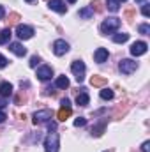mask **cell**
<instances>
[{
  "mask_svg": "<svg viewBox=\"0 0 150 152\" xmlns=\"http://www.w3.org/2000/svg\"><path fill=\"white\" fill-rule=\"evenodd\" d=\"M60 142H58V133L50 131V134L44 140V152H58Z\"/></svg>",
  "mask_w": 150,
  "mask_h": 152,
  "instance_id": "1",
  "label": "cell"
},
{
  "mask_svg": "<svg viewBox=\"0 0 150 152\" xmlns=\"http://www.w3.org/2000/svg\"><path fill=\"white\" fill-rule=\"evenodd\" d=\"M118 27H120V20L113 16V18H108L101 23V32L104 36H108V34H113L115 30H118Z\"/></svg>",
  "mask_w": 150,
  "mask_h": 152,
  "instance_id": "2",
  "label": "cell"
},
{
  "mask_svg": "<svg viewBox=\"0 0 150 152\" xmlns=\"http://www.w3.org/2000/svg\"><path fill=\"white\" fill-rule=\"evenodd\" d=\"M71 71H73V75H74L78 83H81V81L85 80V71H87V67H85V64H83L81 60H74V62L71 64Z\"/></svg>",
  "mask_w": 150,
  "mask_h": 152,
  "instance_id": "3",
  "label": "cell"
},
{
  "mask_svg": "<svg viewBox=\"0 0 150 152\" xmlns=\"http://www.w3.org/2000/svg\"><path fill=\"white\" fill-rule=\"evenodd\" d=\"M118 69H120L122 75H133V73L138 69V62H134V60H131V58H124V60H120Z\"/></svg>",
  "mask_w": 150,
  "mask_h": 152,
  "instance_id": "4",
  "label": "cell"
},
{
  "mask_svg": "<svg viewBox=\"0 0 150 152\" xmlns=\"http://www.w3.org/2000/svg\"><path fill=\"white\" fill-rule=\"evenodd\" d=\"M147 50H149V44H147L145 41H138V42H133V46H131V55L141 57V55L147 53Z\"/></svg>",
  "mask_w": 150,
  "mask_h": 152,
  "instance_id": "5",
  "label": "cell"
},
{
  "mask_svg": "<svg viewBox=\"0 0 150 152\" xmlns=\"http://www.w3.org/2000/svg\"><path fill=\"white\" fill-rule=\"evenodd\" d=\"M16 36L21 39V41L30 39L32 36H34V28L28 27V25H18V27H16Z\"/></svg>",
  "mask_w": 150,
  "mask_h": 152,
  "instance_id": "6",
  "label": "cell"
},
{
  "mask_svg": "<svg viewBox=\"0 0 150 152\" xmlns=\"http://www.w3.org/2000/svg\"><path fill=\"white\" fill-rule=\"evenodd\" d=\"M53 51H55V55H66L67 51H69V42H66L64 39H57L55 42H53Z\"/></svg>",
  "mask_w": 150,
  "mask_h": 152,
  "instance_id": "7",
  "label": "cell"
},
{
  "mask_svg": "<svg viewBox=\"0 0 150 152\" xmlns=\"http://www.w3.org/2000/svg\"><path fill=\"white\" fill-rule=\"evenodd\" d=\"M51 110H39L34 113V124H42V122H48L51 118Z\"/></svg>",
  "mask_w": 150,
  "mask_h": 152,
  "instance_id": "8",
  "label": "cell"
},
{
  "mask_svg": "<svg viewBox=\"0 0 150 152\" xmlns=\"http://www.w3.org/2000/svg\"><path fill=\"white\" fill-rule=\"evenodd\" d=\"M108 57H110V53H108L106 48H97L95 53H94V58H95L97 64H104V62L108 60Z\"/></svg>",
  "mask_w": 150,
  "mask_h": 152,
  "instance_id": "9",
  "label": "cell"
},
{
  "mask_svg": "<svg viewBox=\"0 0 150 152\" xmlns=\"http://www.w3.org/2000/svg\"><path fill=\"white\" fill-rule=\"evenodd\" d=\"M48 5H50V9H53V11H57L60 14L67 12V7H66V4L62 0H48Z\"/></svg>",
  "mask_w": 150,
  "mask_h": 152,
  "instance_id": "10",
  "label": "cell"
},
{
  "mask_svg": "<svg viewBox=\"0 0 150 152\" xmlns=\"http://www.w3.org/2000/svg\"><path fill=\"white\" fill-rule=\"evenodd\" d=\"M9 50H11L14 55H18V57H25V55H27V48H25L21 42H11V44H9Z\"/></svg>",
  "mask_w": 150,
  "mask_h": 152,
  "instance_id": "11",
  "label": "cell"
},
{
  "mask_svg": "<svg viewBox=\"0 0 150 152\" xmlns=\"http://www.w3.org/2000/svg\"><path fill=\"white\" fill-rule=\"evenodd\" d=\"M51 76H53V69H51L50 66H42V67H39L37 69V78L39 80H42V81L50 80Z\"/></svg>",
  "mask_w": 150,
  "mask_h": 152,
  "instance_id": "12",
  "label": "cell"
},
{
  "mask_svg": "<svg viewBox=\"0 0 150 152\" xmlns=\"http://www.w3.org/2000/svg\"><path fill=\"white\" fill-rule=\"evenodd\" d=\"M12 96V85L9 81H2L0 83V97H9Z\"/></svg>",
  "mask_w": 150,
  "mask_h": 152,
  "instance_id": "13",
  "label": "cell"
},
{
  "mask_svg": "<svg viewBox=\"0 0 150 152\" xmlns=\"http://www.w3.org/2000/svg\"><path fill=\"white\" fill-rule=\"evenodd\" d=\"M76 103H78L79 106H87V104L90 103V97H88V94L85 92V88H81V92L76 96Z\"/></svg>",
  "mask_w": 150,
  "mask_h": 152,
  "instance_id": "14",
  "label": "cell"
},
{
  "mask_svg": "<svg viewBox=\"0 0 150 152\" xmlns=\"http://www.w3.org/2000/svg\"><path fill=\"white\" fill-rule=\"evenodd\" d=\"M71 113H73L71 106H62L57 117H58V120H66V118H69V117H71Z\"/></svg>",
  "mask_w": 150,
  "mask_h": 152,
  "instance_id": "15",
  "label": "cell"
},
{
  "mask_svg": "<svg viewBox=\"0 0 150 152\" xmlns=\"http://www.w3.org/2000/svg\"><path fill=\"white\" fill-rule=\"evenodd\" d=\"M92 16H94V9L90 5H87V7H83L79 11V18H83V20H90Z\"/></svg>",
  "mask_w": 150,
  "mask_h": 152,
  "instance_id": "16",
  "label": "cell"
},
{
  "mask_svg": "<svg viewBox=\"0 0 150 152\" xmlns=\"http://www.w3.org/2000/svg\"><path fill=\"white\" fill-rule=\"evenodd\" d=\"M11 36H12L11 28H4V30L0 32V44H7V42L11 41Z\"/></svg>",
  "mask_w": 150,
  "mask_h": 152,
  "instance_id": "17",
  "label": "cell"
},
{
  "mask_svg": "<svg viewBox=\"0 0 150 152\" xmlns=\"http://www.w3.org/2000/svg\"><path fill=\"white\" fill-rule=\"evenodd\" d=\"M90 83H92V87H104L106 85V78H103V76H92Z\"/></svg>",
  "mask_w": 150,
  "mask_h": 152,
  "instance_id": "18",
  "label": "cell"
},
{
  "mask_svg": "<svg viewBox=\"0 0 150 152\" xmlns=\"http://www.w3.org/2000/svg\"><path fill=\"white\" fill-rule=\"evenodd\" d=\"M55 85H57L58 88H67V87H69V78H67V76H58L57 81H55Z\"/></svg>",
  "mask_w": 150,
  "mask_h": 152,
  "instance_id": "19",
  "label": "cell"
},
{
  "mask_svg": "<svg viewBox=\"0 0 150 152\" xmlns=\"http://www.w3.org/2000/svg\"><path fill=\"white\" fill-rule=\"evenodd\" d=\"M104 126H106V120H103L99 126H94L92 127V136H101L104 133Z\"/></svg>",
  "mask_w": 150,
  "mask_h": 152,
  "instance_id": "20",
  "label": "cell"
},
{
  "mask_svg": "<svg viewBox=\"0 0 150 152\" xmlns=\"http://www.w3.org/2000/svg\"><path fill=\"white\" fill-rule=\"evenodd\" d=\"M127 39H129V34H125V32H122V34L118 32V34H115V36H113V41H115V42H118V44H120V42H125Z\"/></svg>",
  "mask_w": 150,
  "mask_h": 152,
  "instance_id": "21",
  "label": "cell"
},
{
  "mask_svg": "<svg viewBox=\"0 0 150 152\" xmlns=\"http://www.w3.org/2000/svg\"><path fill=\"white\" fill-rule=\"evenodd\" d=\"M108 9H110L111 12H117V11L120 9V2H118V0H108Z\"/></svg>",
  "mask_w": 150,
  "mask_h": 152,
  "instance_id": "22",
  "label": "cell"
},
{
  "mask_svg": "<svg viewBox=\"0 0 150 152\" xmlns=\"http://www.w3.org/2000/svg\"><path fill=\"white\" fill-rule=\"evenodd\" d=\"M113 96H115V94H113L111 88H103V90H101V97L106 99V101H108V99H113Z\"/></svg>",
  "mask_w": 150,
  "mask_h": 152,
  "instance_id": "23",
  "label": "cell"
},
{
  "mask_svg": "<svg viewBox=\"0 0 150 152\" xmlns=\"http://www.w3.org/2000/svg\"><path fill=\"white\" fill-rule=\"evenodd\" d=\"M138 30H140V34H143V36H149V34H150V25L143 23V25H140V27H138Z\"/></svg>",
  "mask_w": 150,
  "mask_h": 152,
  "instance_id": "24",
  "label": "cell"
},
{
  "mask_svg": "<svg viewBox=\"0 0 150 152\" xmlns=\"http://www.w3.org/2000/svg\"><path fill=\"white\" fill-rule=\"evenodd\" d=\"M141 12H143V16H145V18H149V16H150V4H149V2H145V4H143Z\"/></svg>",
  "mask_w": 150,
  "mask_h": 152,
  "instance_id": "25",
  "label": "cell"
},
{
  "mask_svg": "<svg viewBox=\"0 0 150 152\" xmlns=\"http://www.w3.org/2000/svg\"><path fill=\"white\" fill-rule=\"evenodd\" d=\"M85 124H87V118H85V117H78V118L74 120L76 127H81V126H85Z\"/></svg>",
  "mask_w": 150,
  "mask_h": 152,
  "instance_id": "26",
  "label": "cell"
},
{
  "mask_svg": "<svg viewBox=\"0 0 150 152\" xmlns=\"http://www.w3.org/2000/svg\"><path fill=\"white\" fill-rule=\"evenodd\" d=\"M39 62H41V58H39L37 55H34V57L30 58V62H28V64H30V67H37Z\"/></svg>",
  "mask_w": 150,
  "mask_h": 152,
  "instance_id": "27",
  "label": "cell"
},
{
  "mask_svg": "<svg viewBox=\"0 0 150 152\" xmlns=\"http://www.w3.org/2000/svg\"><path fill=\"white\" fill-rule=\"evenodd\" d=\"M18 20H20V14H16V12H12V14L9 16V25H11V23H16Z\"/></svg>",
  "mask_w": 150,
  "mask_h": 152,
  "instance_id": "28",
  "label": "cell"
},
{
  "mask_svg": "<svg viewBox=\"0 0 150 152\" xmlns=\"http://www.w3.org/2000/svg\"><path fill=\"white\" fill-rule=\"evenodd\" d=\"M141 152H150V142H143V145H141Z\"/></svg>",
  "mask_w": 150,
  "mask_h": 152,
  "instance_id": "29",
  "label": "cell"
},
{
  "mask_svg": "<svg viewBox=\"0 0 150 152\" xmlns=\"http://www.w3.org/2000/svg\"><path fill=\"white\" fill-rule=\"evenodd\" d=\"M7 62H9V60H7L4 55H0V69H4V67L7 66Z\"/></svg>",
  "mask_w": 150,
  "mask_h": 152,
  "instance_id": "30",
  "label": "cell"
},
{
  "mask_svg": "<svg viewBox=\"0 0 150 152\" xmlns=\"http://www.w3.org/2000/svg\"><path fill=\"white\" fill-rule=\"evenodd\" d=\"M7 106V101H5V97H0V110H4Z\"/></svg>",
  "mask_w": 150,
  "mask_h": 152,
  "instance_id": "31",
  "label": "cell"
},
{
  "mask_svg": "<svg viewBox=\"0 0 150 152\" xmlns=\"http://www.w3.org/2000/svg\"><path fill=\"white\" fill-rule=\"evenodd\" d=\"M5 118H7V115H5V112H4V110H0V124H2V122H4Z\"/></svg>",
  "mask_w": 150,
  "mask_h": 152,
  "instance_id": "32",
  "label": "cell"
},
{
  "mask_svg": "<svg viewBox=\"0 0 150 152\" xmlns=\"http://www.w3.org/2000/svg\"><path fill=\"white\" fill-rule=\"evenodd\" d=\"M62 106H71V103H69V99H62V103H60Z\"/></svg>",
  "mask_w": 150,
  "mask_h": 152,
  "instance_id": "33",
  "label": "cell"
},
{
  "mask_svg": "<svg viewBox=\"0 0 150 152\" xmlns=\"http://www.w3.org/2000/svg\"><path fill=\"white\" fill-rule=\"evenodd\" d=\"M5 16V9H4V5H0V20Z\"/></svg>",
  "mask_w": 150,
  "mask_h": 152,
  "instance_id": "34",
  "label": "cell"
},
{
  "mask_svg": "<svg viewBox=\"0 0 150 152\" xmlns=\"http://www.w3.org/2000/svg\"><path fill=\"white\" fill-rule=\"evenodd\" d=\"M125 14H127V18H133V14H134V11H133V9H129V11H127Z\"/></svg>",
  "mask_w": 150,
  "mask_h": 152,
  "instance_id": "35",
  "label": "cell"
},
{
  "mask_svg": "<svg viewBox=\"0 0 150 152\" xmlns=\"http://www.w3.org/2000/svg\"><path fill=\"white\" fill-rule=\"evenodd\" d=\"M136 2H138V4H141V2H143V4H145V2H147V0H136Z\"/></svg>",
  "mask_w": 150,
  "mask_h": 152,
  "instance_id": "36",
  "label": "cell"
},
{
  "mask_svg": "<svg viewBox=\"0 0 150 152\" xmlns=\"http://www.w3.org/2000/svg\"><path fill=\"white\" fill-rule=\"evenodd\" d=\"M69 2H71V4H73V2H76V0H69Z\"/></svg>",
  "mask_w": 150,
  "mask_h": 152,
  "instance_id": "37",
  "label": "cell"
},
{
  "mask_svg": "<svg viewBox=\"0 0 150 152\" xmlns=\"http://www.w3.org/2000/svg\"><path fill=\"white\" fill-rule=\"evenodd\" d=\"M118 2H125V0H118Z\"/></svg>",
  "mask_w": 150,
  "mask_h": 152,
  "instance_id": "38",
  "label": "cell"
},
{
  "mask_svg": "<svg viewBox=\"0 0 150 152\" xmlns=\"http://www.w3.org/2000/svg\"><path fill=\"white\" fill-rule=\"evenodd\" d=\"M27 2H34V0H27Z\"/></svg>",
  "mask_w": 150,
  "mask_h": 152,
  "instance_id": "39",
  "label": "cell"
}]
</instances>
